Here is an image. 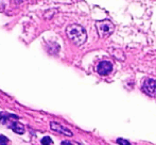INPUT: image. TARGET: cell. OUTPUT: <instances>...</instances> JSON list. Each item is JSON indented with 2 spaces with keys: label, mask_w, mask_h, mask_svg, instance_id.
<instances>
[{
  "label": "cell",
  "mask_w": 156,
  "mask_h": 145,
  "mask_svg": "<svg viewBox=\"0 0 156 145\" xmlns=\"http://www.w3.org/2000/svg\"><path fill=\"white\" fill-rule=\"evenodd\" d=\"M66 33L68 38L78 46L83 45L87 40V34H86L85 29L82 26L78 25V24L69 25L66 28Z\"/></svg>",
  "instance_id": "1"
},
{
  "label": "cell",
  "mask_w": 156,
  "mask_h": 145,
  "mask_svg": "<svg viewBox=\"0 0 156 145\" xmlns=\"http://www.w3.org/2000/svg\"><path fill=\"white\" fill-rule=\"evenodd\" d=\"M96 27H97V30H98L99 36H100L101 38H107V36H109L110 34L113 33V31H114V25H113L109 20L97 21Z\"/></svg>",
  "instance_id": "2"
},
{
  "label": "cell",
  "mask_w": 156,
  "mask_h": 145,
  "mask_svg": "<svg viewBox=\"0 0 156 145\" xmlns=\"http://www.w3.org/2000/svg\"><path fill=\"white\" fill-rule=\"evenodd\" d=\"M142 90L144 93H147L150 96H155L156 95V80L154 79H146L142 84Z\"/></svg>",
  "instance_id": "3"
},
{
  "label": "cell",
  "mask_w": 156,
  "mask_h": 145,
  "mask_svg": "<svg viewBox=\"0 0 156 145\" xmlns=\"http://www.w3.org/2000/svg\"><path fill=\"white\" fill-rule=\"evenodd\" d=\"M113 71V64L108 61H102L98 64L97 66V72L100 74L101 76L108 75Z\"/></svg>",
  "instance_id": "4"
},
{
  "label": "cell",
  "mask_w": 156,
  "mask_h": 145,
  "mask_svg": "<svg viewBox=\"0 0 156 145\" xmlns=\"http://www.w3.org/2000/svg\"><path fill=\"white\" fill-rule=\"evenodd\" d=\"M50 128L52 130L54 131H57V132L62 133V135H65V136H68V137H72V132H71L69 129H67L66 127L62 126V125L57 124V123H54L52 122L50 124Z\"/></svg>",
  "instance_id": "5"
},
{
  "label": "cell",
  "mask_w": 156,
  "mask_h": 145,
  "mask_svg": "<svg viewBox=\"0 0 156 145\" xmlns=\"http://www.w3.org/2000/svg\"><path fill=\"white\" fill-rule=\"evenodd\" d=\"M11 129H12L13 131H15L16 133H18V135H23V133L25 132V127H23V125H21L20 123H18V122L12 123Z\"/></svg>",
  "instance_id": "6"
},
{
  "label": "cell",
  "mask_w": 156,
  "mask_h": 145,
  "mask_svg": "<svg viewBox=\"0 0 156 145\" xmlns=\"http://www.w3.org/2000/svg\"><path fill=\"white\" fill-rule=\"evenodd\" d=\"M42 144L43 145H51L52 144V139L50 137H45L42 139Z\"/></svg>",
  "instance_id": "7"
},
{
  "label": "cell",
  "mask_w": 156,
  "mask_h": 145,
  "mask_svg": "<svg viewBox=\"0 0 156 145\" xmlns=\"http://www.w3.org/2000/svg\"><path fill=\"white\" fill-rule=\"evenodd\" d=\"M9 143V139L4 136L0 135V145H6Z\"/></svg>",
  "instance_id": "8"
},
{
  "label": "cell",
  "mask_w": 156,
  "mask_h": 145,
  "mask_svg": "<svg viewBox=\"0 0 156 145\" xmlns=\"http://www.w3.org/2000/svg\"><path fill=\"white\" fill-rule=\"evenodd\" d=\"M117 143L120 144V145H131L129 141H127V140H124V139H120V138L117 140Z\"/></svg>",
  "instance_id": "9"
},
{
  "label": "cell",
  "mask_w": 156,
  "mask_h": 145,
  "mask_svg": "<svg viewBox=\"0 0 156 145\" xmlns=\"http://www.w3.org/2000/svg\"><path fill=\"white\" fill-rule=\"evenodd\" d=\"M62 145H73V144L70 143L69 141H63L62 142Z\"/></svg>",
  "instance_id": "10"
}]
</instances>
